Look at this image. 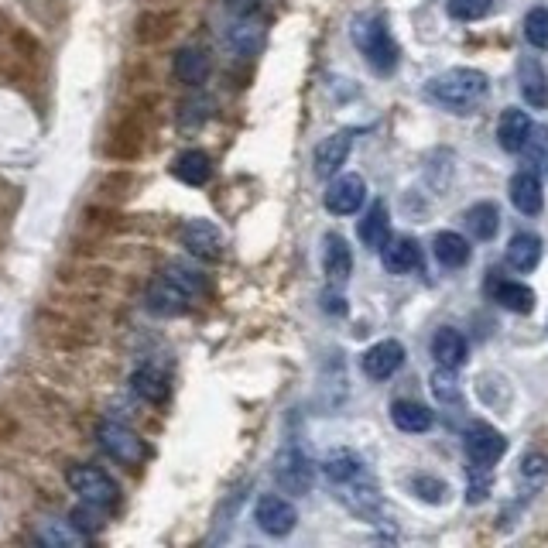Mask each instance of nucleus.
Returning a JSON list of instances; mask_svg holds the SVG:
<instances>
[{
  "label": "nucleus",
  "mask_w": 548,
  "mask_h": 548,
  "mask_svg": "<svg viewBox=\"0 0 548 548\" xmlns=\"http://www.w3.org/2000/svg\"><path fill=\"white\" fill-rule=\"evenodd\" d=\"M175 76H179V83L185 86H199L209 76V55L203 48H182V52L175 55Z\"/></svg>",
  "instance_id": "obj_32"
},
{
  "label": "nucleus",
  "mask_w": 548,
  "mask_h": 548,
  "mask_svg": "<svg viewBox=\"0 0 548 548\" xmlns=\"http://www.w3.org/2000/svg\"><path fill=\"white\" fill-rule=\"evenodd\" d=\"M432 254H435V261H439L442 268L456 271V268H463V264L470 261L473 247H470V240H466L463 233L442 230V233H435V240H432Z\"/></svg>",
  "instance_id": "obj_24"
},
{
  "label": "nucleus",
  "mask_w": 548,
  "mask_h": 548,
  "mask_svg": "<svg viewBox=\"0 0 548 548\" xmlns=\"http://www.w3.org/2000/svg\"><path fill=\"white\" fill-rule=\"evenodd\" d=\"M175 28H179V14L168 7H148L134 18V42L141 48L165 45L175 35Z\"/></svg>",
  "instance_id": "obj_11"
},
{
  "label": "nucleus",
  "mask_w": 548,
  "mask_h": 548,
  "mask_svg": "<svg viewBox=\"0 0 548 548\" xmlns=\"http://www.w3.org/2000/svg\"><path fill=\"white\" fill-rule=\"evenodd\" d=\"M381 264L388 274H408L422 264V251H418V244L411 237H391L381 247Z\"/></svg>",
  "instance_id": "obj_22"
},
{
  "label": "nucleus",
  "mask_w": 548,
  "mask_h": 548,
  "mask_svg": "<svg viewBox=\"0 0 548 548\" xmlns=\"http://www.w3.org/2000/svg\"><path fill=\"white\" fill-rule=\"evenodd\" d=\"M411 494L418 497V501H429V504H442L449 494V487L442 483L439 477H429V473H418L415 480H411Z\"/></svg>",
  "instance_id": "obj_38"
},
{
  "label": "nucleus",
  "mask_w": 548,
  "mask_h": 548,
  "mask_svg": "<svg viewBox=\"0 0 548 548\" xmlns=\"http://www.w3.org/2000/svg\"><path fill=\"white\" fill-rule=\"evenodd\" d=\"M322 473H326L329 483H350L357 480L360 473H364V463H360V456L353 453V449H333L326 459H322Z\"/></svg>",
  "instance_id": "obj_30"
},
{
  "label": "nucleus",
  "mask_w": 548,
  "mask_h": 548,
  "mask_svg": "<svg viewBox=\"0 0 548 548\" xmlns=\"http://www.w3.org/2000/svg\"><path fill=\"white\" fill-rule=\"evenodd\" d=\"M134 182H137V179H134L131 172H110L107 179L100 182V192H103L107 199H120V196H127V189H131Z\"/></svg>",
  "instance_id": "obj_44"
},
{
  "label": "nucleus",
  "mask_w": 548,
  "mask_h": 548,
  "mask_svg": "<svg viewBox=\"0 0 548 548\" xmlns=\"http://www.w3.org/2000/svg\"><path fill=\"white\" fill-rule=\"evenodd\" d=\"M466 230L477 240H494L497 230H501V213H497L494 203H477L466 209Z\"/></svg>",
  "instance_id": "obj_33"
},
{
  "label": "nucleus",
  "mask_w": 548,
  "mask_h": 548,
  "mask_svg": "<svg viewBox=\"0 0 548 548\" xmlns=\"http://www.w3.org/2000/svg\"><path fill=\"white\" fill-rule=\"evenodd\" d=\"M357 233H360V240H364V247H370V251H381V247L391 240V216H388V206H384L381 199H377V203L364 213Z\"/></svg>",
  "instance_id": "obj_26"
},
{
  "label": "nucleus",
  "mask_w": 548,
  "mask_h": 548,
  "mask_svg": "<svg viewBox=\"0 0 548 548\" xmlns=\"http://www.w3.org/2000/svg\"><path fill=\"white\" fill-rule=\"evenodd\" d=\"M182 247L199 261H220L223 257V233L209 220H189L182 227Z\"/></svg>",
  "instance_id": "obj_13"
},
{
  "label": "nucleus",
  "mask_w": 548,
  "mask_h": 548,
  "mask_svg": "<svg viewBox=\"0 0 548 548\" xmlns=\"http://www.w3.org/2000/svg\"><path fill=\"white\" fill-rule=\"evenodd\" d=\"M401 364H405V346L398 340L374 343L370 350H364V357H360V367H364V374L370 381H388Z\"/></svg>",
  "instance_id": "obj_15"
},
{
  "label": "nucleus",
  "mask_w": 548,
  "mask_h": 548,
  "mask_svg": "<svg viewBox=\"0 0 548 548\" xmlns=\"http://www.w3.org/2000/svg\"><path fill=\"white\" fill-rule=\"evenodd\" d=\"M490 494V466H470V497L466 501L470 504H480L483 497Z\"/></svg>",
  "instance_id": "obj_43"
},
{
  "label": "nucleus",
  "mask_w": 548,
  "mask_h": 548,
  "mask_svg": "<svg viewBox=\"0 0 548 548\" xmlns=\"http://www.w3.org/2000/svg\"><path fill=\"white\" fill-rule=\"evenodd\" d=\"M172 172H175V179H179V182L192 185V189H199V185H206L209 175H213V161H209L206 151L189 148V151H182V155L175 158Z\"/></svg>",
  "instance_id": "obj_27"
},
{
  "label": "nucleus",
  "mask_w": 548,
  "mask_h": 548,
  "mask_svg": "<svg viewBox=\"0 0 548 548\" xmlns=\"http://www.w3.org/2000/svg\"><path fill=\"white\" fill-rule=\"evenodd\" d=\"M131 388H134L137 398H144L148 405H165L168 394H172V377H168V370H165V367L144 364V367H137V370H134Z\"/></svg>",
  "instance_id": "obj_18"
},
{
  "label": "nucleus",
  "mask_w": 548,
  "mask_h": 548,
  "mask_svg": "<svg viewBox=\"0 0 548 548\" xmlns=\"http://www.w3.org/2000/svg\"><path fill=\"white\" fill-rule=\"evenodd\" d=\"M511 203L521 209L525 216H538L545 209V192H542V175L531 172V168H525V172H518L511 179Z\"/></svg>",
  "instance_id": "obj_20"
},
{
  "label": "nucleus",
  "mask_w": 548,
  "mask_h": 548,
  "mask_svg": "<svg viewBox=\"0 0 548 548\" xmlns=\"http://www.w3.org/2000/svg\"><path fill=\"white\" fill-rule=\"evenodd\" d=\"M322 302H326V312H336V316H343V312H346L343 298H340V295H333V292H329L326 298H322Z\"/></svg>",
  "instance_id": "obj_46"
},
{
  "label": "nucleus",
  "mask_w": 548,
  "mask_h": 548,
  "mask_svg": "<svg viewBox=\"0 0 548 548\" xmlns=\"http://www.w3.org/2000/svg\"><path fill=\"white\" fill-rule=\"evenodd\" d=\"M209 107H213V103H209L206 96H192V100H185V103H182L179 120H182L185 127H196V124H203V120L209 117Z\"/></svg>",
  "instance_id": "obj_42"
},
{
  "label": "nucleus",
  "mask_w": 548,
  "mask_h": 548,
  "mask_svg": "<svg viewBox=\"0 0 548 548\" xmlns=\"http://www.w3.org/2000/svg\"><path fill=\"white\" fill-rule=\"evenodd\" d=\"M432 357L439 360V367H453L459 370L470 357V346H466V336L459 329L442 326L439 333L432 336Z\"/></svg>",
  "instance_id": "obj_23"
},
{
  "label": "nucleus",
  "mask_w": 548,
  "mask_h": 548,
  "mask_svg": "<svg viewBox=\"0 0 548 548\" xmlns=\"http://www.w3.org/2000/svg\"><path fill=\"white\" fill-rule=\"evenodd\" d=\"M340 490H343L340 501L350 504V511L360 514V518H374L377 507H381V490H377V483L367 477V470L360 473L357 480L340 483Z\"/></svg>",
  "instance_id": "obj_19"
},
{
  "label": "nucleus",
  "mask_w": 548,
  "mask_h": 548,
  "mask_svg": "<svg viewBox=\"0 0 548 548\" xmlns=\"http://www.w3.org/2000/svg\"><path fill=\"white\" fill-rule=\"evenodd\" d=\"M490 292H494V302H501L504 309L518 312V316H528L531 309H535V292H531L528 285H521V281H494L490 285Z\"/></svg>",
  "instance_id": "obj_31"
},
{
  "label": "nucleus",
  "mask_w": 548,
  "mask_h": 548,
  "mask_svg": "<svg viewBox=\"0 0 548 548\" xmlns=\"http://www.w3.org/2000/svg\"><path fill=\"white\" fill-rule=\"evenodd\" d=\"M254 521L264 535L285 538V535H292L298 525V511L292 501H285V497L264 494V497H257V504H254Z\"/></svg>",
  "instance_id": "obj_9"
},
{
  "label": "nucleus",
  "mask_w": 548,
  "mask_h": 548,
  "mask_svg": "<svg viewBox=\"0 0 548 548\" xmlns=\"http://www.w3.org/2000/svg\"><path fill=\"white\" fill-rule=\"evenodd\" d=\"M69 525L76 528L79 535H93V531H100V507H93V504L83 501V507H76V511H72Z\"/></svg>",
  "instance_id": "obj_41"
},
{
  "label": "nucleus",
  "mask_w": 548,
  "mask_h": 548,
  "mask_svg": "<svg viewBox=\"0 0 548 548\" xmlns=\"http://www.w3.org/2000/svg\"><path fill=\"white\" fill-rule=\"evenodd\" d=\"M518 86L521 96H525L528 107L545 110L548 107V72L535 55H521L518 62Z\"/></svg>",
  "instance_id": "obj_16"
},
{
  "label": "nucleus",
  "mask_w": 548,
  "mask_h": 548,
  "mask_svg": "<svg viewBox=\"0 0 548 548\" xmlns=\"http://www.w3.org/2000/svg\"><path fill=\"white\" fill-rule=\"evenodd\" d=\"M223 7H227L233 18H254L261 0H223Z\"/></svg>",
  "instance_id": "obj_45"
},
{
  "label": "nucleus",
  "mask_w": 548,
  "mask_h": 548,
  "mask_svg": "<svg viewBox=\"0 0 548 548\" xmlns=\"http://www.w3.org/2000/svg\"><path fill=\"white\" fill-rule=\"evenodd\" d=\"M274 480H278L281 490L288 494H309L312 480H316V466L312 459L302 453V446H285L278 453V463H274Z\"/></svg>",
  "instance_id": "obj_7"
},
{
  "label": "nucleus",
  "mask_w": 548,
  "mask_h": 548,
  "mask_svg": "<svg viewBox=\"0 0 548 548\" xmlns=\"http://www.w3.org/2000/svg\"><path fill=\"white\" fill-rule=\"evenodd\" d=\"M525 42L538 52H548V7H531L525 14Z\"/></svg>",
  "instance_id": "obj_36"
},
{
  "label": "nucleus",
  "mask_w": 548,
  "mask_h": 548,
  "mask_svg": "<svg viewBox=\"0 0 548 548\" xmlns=\"http://www.w3.org/2000/svg\"><path fill=\"white\" fill-rule=\"evenodd\" d=\"M203 288L206 281L199 271L185 268V264H168L158 278H151L144 305H148V312H155L161 319H175L192 309V302L203 295Z\"/></svg>",
  "instance_id": "obj_1"
},
{
  "label": "nucleus",
  "mask_w": 548,
  "mask_h": 548,
  "mask_svg": "<svg viewBox=\"0 0 548 548\" xmlns=\"http://www.w3.org/2000/svg\"><path fill=\"white\" fill-rule=\"evenodd\" d=\"M521 155H525V161L531 165V172L548 175V127H531Z\"/></svg>",
  "instance_id": "obj_34"
},
{
  "label": "nucleus",
  "mask_w": 548,
  "mask_h": 548,
  "mask_svg": "<svg viewBox=\"0 0 548 548\" xmlns=\"http://www.w3.org/2000/svg\"><path fill=\"white\" fill-rule=\"evenodd\" d=\"M425 96L432 103H439L442 110H449V114L470 117L490 96V79L480 69H449L425 86Z\"/></svg>",
  "instance_id": "obj_2"
},
{
  "label": "nucleus",
  "mask_w": 548,
  "mask_h": 548,
  "mask_svg": "<svg viewBox=\"0 0 548 548\" xmlns=\"http://www.w3.org/2000/svg\"><path fill=\"white\" fill-rule=\"evenodd\" d=\"M391 422L398 432H408V435H422L432 429V411L418 401H394L391 405Z\"/></svg>",
  "instance_id": "obj_28"
},
{
  "label": "nucleus",
  "mask_w": 548,
  "mask_h": 548,
  "mask_svg": "<svg viewBox=\"0 0 548 548\" xmlns=\"http://www.w3.org/2000/svg\"><path fill=\"white\" fill-rule=\"evenodd\" d=\"M364 199H367V182L360 179V175L346 172V175H333L322 203H326V209L333 216H353L360 206H364Z\"/></svg>",
  "instance_id": "obj_10"
},
{
  "label": "nucleus",
  "mask_w": 548,
  "mask_h": 548,
  "mask_svg": "<svg viewBox=\"0 0 548 548\" xmlns=\"http://www.w3.org/2000/svg\"><path fill=\"white\" fill-rule=\"evenodd\" d=\"M151 117H155V96L148 100H137L131 110H124L107 131V141H103V155L110 161H137L148 151V134H151Z\"/></svg>",
  "instance_id": "obj_3"
},
{
  "label": "nucleus",
  "mask_w": 548,
  "mask_h": 548,
  "mask_svg": "<svg viewBox=\"0 0 548 548\" xmlns=\"http://www.w3.org/2000/svg\"><path fill=\"white\" fill-rule=\"evenodd\" d=\"M322 271H326L329 285L340 288L350 281V271H353V251L346 244V237L340 233H326V247H322Z\"/></svg>",
  "instance_id": "obj_17"
},
{
  "label": "nucleus",
  "mask_w": 548,
  "mask_h": 548,
  "mask_svg": "<svg viewBox=\"0 0 548 548\" xmlns=\"http://www.w3.org/2000/svg\"><path fill=\"white\" fill-rule=\"evenodd\" d=\"M531 117L525 114V110L518 107H507L501 120H497V144L507 151V155H518L521 148H525L528 134H531Z\"/></svg>",
  "instance_id": "obj_21"
},
{
  "label": "nucleus",
  "mask_w": 548,
  "mask_h": 548,
  "mask_svg": "<svg viewBox=\"0 0 548 548\" xmlns=\"http://www.w3.org/2000/svg\"><path fill=\"white\" fill-rule=\"evenodd\" d=\"M120 230H124V216L117 206L96 203L83 209V233H90V237H114Z\"/></svg>",
  "instance_id": "obj_29"
},
{
  "label": "nucleus",
  "mask_w": 548,
  "mask_h": 548,
  "mask_svg": "<svg viewBox=\"0 0 548 548\" xmlns=\"http://www.w3.org/2000/svg\"><path fill=\"white\" fill-rule=\"evenodd\" d=\"M257 42H261V28H257L251 18H237V24H233L230 35H227V45L237 55H251Z\"/></svg>",
  "instance_id": "obj_35"
},
{
  "label": "nucleus",
  "mask_w": 548,
  "mask_h": 548,
  "mask_svg": "<svg viewBox=\"0 0 548 548\" xmlns=\"http://www.w3.org/2000/svg\"><path fill=\"white\" fill-rule=\"evenodd\" d=\"M542 237L538 233H514L511 244H507V264H511V271L518 274H528L538 268V261H542Z\"/></svg>",
  "instance_id": "obj_25"
},
{
  "label": "nucleus",
  "mask_w": 548,
  "mask_h": 548,
  "mask_svg": "<svg viewBox=\"0 0 548 548\" xmlns=\"http://www.w3.org/2000/svg\"><path fill=\"white\" fill-rule=\"evenodd\" d=\"M353 42H357L360 55L370 62L374 72H394V66H398V45H394L384 18H377V14H360L353 21Z\"/></svg>",
  "instance_id": "obj_4"
},
{
  "label": "nucleus",
  "mask_w": 548,
  "mask_h": 548,
  "mask_svg": "<svg viewBox=\"0 0 548 548\" xmlns=\"http://www.w3.org/2000/svg\"><path fill=\"white\" fill-rule=\"evenodd\" d=\"M38 329H42V340L52 343L55 350H79V346L93 343L90 326H83V322H76L72 316H62V312H42Z\"/></svg>",
  "instance_id": "obj_8"
},
{
  "label": "nucleus",
  "mask_w": 548,
  "mask_h": 548,
  "mask_svg": "<svg viewBox=\"0 0 548 548\" xmlns=\"http://www.w3.org/2000/svg\"><path fill=\"white\" fill-rule=\"evenodd\" d=\"M432 394L442 401V405H459V381H456V370L453 367H439L429 377Z\"/></svg>",
  "instance_id": "obj_37"
},
{
  "label": "nucleus",
  "mask_w": 548,
  "mask_h": 548,
  "mask_svg": "<svg viewBox=\"0 0 548 548\" xmlns=\"http://www.w3.org/2000/svg\"><path fill=\"white\" fill-rule=\"evenodd\" d=\"M463 446H466L470 463H477V466H494L497 459L507 453V439L487 422H473L470 429H466Z\"/></svg>",
  "instance_id": "obj_12"
},
{
  "label": "nucleus",
  "mask_w": 548,
  "mask_h": 548,
  "mask_svg": "<svg viewBox=\"0 0 548 548\" xmlns=\"http://www.w3.org/2000/svg\"><path fill=\"white\" fill-rule=\"evenodd\" d=\"M350 151H353V134L350 131L329 134L326 141H319L316 155H312V172H316L319 179H333V175H340V168L346 165Z\"/></svg>",
  "instance_id": "obj_14"
},
{
  "label": "nucleus",
  "mask_w": 548,
  "mask_h": 548,
  "mask_svg": "<svg viewBox=\"0 0 548 548\" xmlns=\"http://www.w3.org/2000/svg\"><path fill=\"white\" fill-rule=\"evenodd\" d=\"M96 442H100V449L110 459L131 466V470H137V466L144 463V456H148V449H144V439L131 429V425H124V422H100V425H96Z\"/></svg>",
  "instance_id": "obj_6"
},
{
  "label": "nucleus",
  "mask_w": 548,
  "mask_h": 548,
  "mask_svg": "<svg viewBox=\"0 0 548 548\" xmlns=\"http://www.w3.org/2000/svg\"><path fill=\"white\" fill-rule=\"evenodd\" d=\"M548 480V456L545 453H528L521 459V483L528 490H538Z\"/></svg>",
  "instance_id": "obj_39"
},
{
  "label": "nucleus",
  "mask_w": 548,
  "mask_h": 548,
  "mask_svg": "<svg viewBox=\"0 0 548 548\" xmlns=\"http://www.w3.org/2000/svg\"><path fill=\"white\" fill-rule=\"evenodd\" d=\"M494 0H449V18L456 21H480L490 14Z\"/></svg>",
  "instance_id": "obj_40"
},
{
  "label": "nucleus",
  "mask_w": 548,
  "mask_h": 548,
  "mask_svg": "<svg viewBox=\"0 0 548 548\" xmlns=\"http://www.w3.org/2000/svg\"><path fill=\"white\" fill-rule=\"evenodd\" d=\"M69 487L72 494H79V501L100 507V511H110L117 501H120V487L114 483L107 470H100V466H90V463H76L69 470Z\"/></svg>",
  "instance_id": "obj_5"
}]
</instances>
